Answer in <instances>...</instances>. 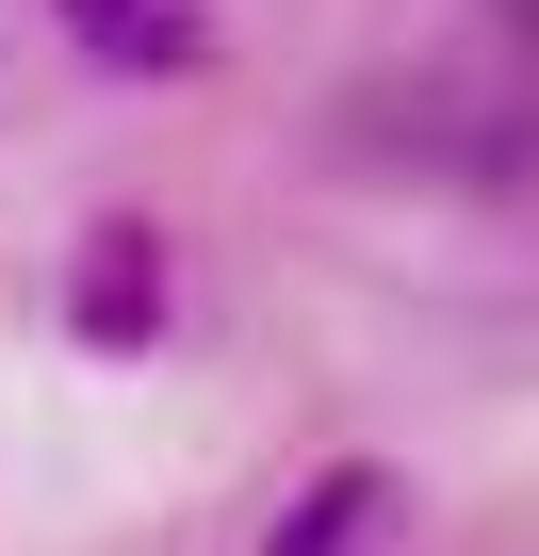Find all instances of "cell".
<instances>
[{
    "mask_svg": "<svg viewBox=\"0 0 539 556\" xmlns=\"http://www.w3.org/2000/svg\"><path fill=\"white\" fill-rule=\"evenodd\" d=\"M344 148H360V164L506 180V164H539V115H523L506 83H360V99H344Z\"/></svg>",
    "mask_w": 539,
    "mask_h": 556,
    "instance_id": "6da1fadb",
    "label": "cell"
},
{
    "mask_svg": "<svg viewBox=\"0 0 539 556\" xmlns=\"http://www.w3.org/2000/svg\"><path fill=\"white\" fill-rule=\"evenodd\" d=\"M393 540H409V475H376V458H328L261 523V556H393Z\"/></svg>",
    "mask_w": 539,
    "mask_h": 556,
    "instance_id": "7a4b0ae2",
    "label": "cell"
},
{
    "mask_svg": "<svg viewBox=\"0 0 539 556\" xmlns=\"http://www.w3.org/2000/svg\"><path fill=\"white\" fill-rule=\"evenodd\" d=\"M50 17H66V50L115 66V83H180V66H213V0H50Z\"/></svg>",
    "mask_w": 539,
    "mask_h": 556,
    "instance_id": "3957f363",
    "label": "cell"
},
{
    "mask_svg": "<svg viewBox=\"0 0 539 556\" xmlns=\"http://www.w3.org/2000/svg\"><path fill=\"white\" fill-rule=\"evenodd\" d=\"M66 328H82V344H147V328H164V229H147V213L82 229V262H66Z\"/></svg>",
    "mask_w": 539,
    "mask_h": 556,
    "instance_id": "277c9868",
    "label": "cell"
}]
</instances>
